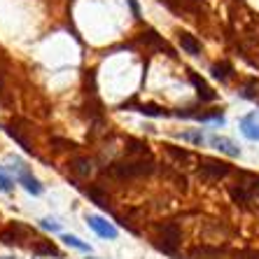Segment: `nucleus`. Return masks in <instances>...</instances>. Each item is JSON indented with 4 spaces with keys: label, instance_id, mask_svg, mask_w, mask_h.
I'll return each instance as SVG.
<instances>
[{
    "label": "nucleus",
    "instance_id": "nucleus-1",
    "mask_svg": "<svg viewBox=\"0 0 259 259\" xmlns=\"http://www.w3.org/2000/svg\"><path fill=\"white\" fill-rule=\"evenodd\" d=\"M182 241V229L178 222H166L157 227V238H154V247L163 254H178V247Z\"/></svg>",
    "mask_w": 259,
    "mask_h": 259
},
{
    "label": "nucleus",
    "instance_id": "nucleus-2",
    "mask_svg": "<svg viewBox=\"0 0 259 259\" xmlns=\"http://www.w3.org/2000/svg\"><path fill=\"white\" fill-rule=\"evenodd\" d=\"M154 170L152 166V159L145 161V157L133 159V161H121V163H112L110 166V173L115 178H138V175H147Z\"/></svg>",
    "mask_w": 259,
    "mask_h": 259
},
{
    "label": "nucleus",
    "instance_id": "nucleus-3",
    "mask_svg": "<svg viewBox=\"0 0 259 259\" xmlns=\"http://www.w3.org/2000/svg\"><path fill=\"white\" fill-rule=\"evenodd\" d=\"M196 173H199V178H203L205 182H217V180H222V178H227V175L231 173V166L227 161H220V159L203 157L199 161Z\"/></svg>",
    "mask_w": 259,
    "mask_h": 259
},
{
    "label": "nucleus",
    "instance_id": "nucleus-4",
    "mask_svg": "<svg viewBox=\"0 0 259 259\" xmlns=\"http://www.w3.org/2000/svg\"><path fill=\"white\" fill-rule=\"evenodd\" d=\"M87 224H89L91 229L96 231L101 238H110V241H115L119 231H117L115 224H110L105 217H98V215H87Z\"/></svg>",
    "mask_w": 259,
    "mask_h": 259
},
{
    "label": "nucleus",
    "instance_id": "nucleus-5",
    "mask_svg": "<svg viewBox=\"0 0 259 259\" xmlns=\"http://www.w3.org/2000/svg\"><path fill=\"white\" fill-rule=\"evenodd\" d=\"M17 166H19V168H17V180L26 187V192H30V194H35V196H40V194L45 192V187L40 185V180H37V178L30 173V170L21 168V163H17Z\"/></svg>",
    "mask_w": 259,
    "mask_h": 259
},
{
    "label": "nucleus",
    "instance_id": "nucleus-6",
    "mask_svg": "<svg viewBox=\"0 0 259 259\" xmlns=\"http://www.w3.org/2000/svg\"><path fill=\"white\" fill-rule=\"evenodd\" d=\"M26 234H28V227L14 222L12 227H7V229L0 231V243H5V245H19V243H21V236H26Z\"/></svg>",
    "mask_w": 259,
    "mask_h": 259
},
{
    "label": "nucleus",
    "instance_id": "nucleus-7",
    "mask_svg": "<svg viewBox=\"0 0 259 259\" xmlns=\"http://www.w3.org/2000/svg\"><path fill=\"white\" fill-rule=\"evenodd\" d=\"M210 145H212V147H217L220 152H224L227 157H241V147H238L234 140L224 138V136H212Z\"/></svg>",
    "mask_w": 259,
    "mask_h": 259
},
{
    "label": "nucleus",
    "instance_id": "nucleus-8",
    "mask_svg": "<svg viewBox=\"0 0 259 259\" xmlns=\"http://www.w3.org/2000/svg\"><path fill=\"white\" fill-rule=\"evenodd\" d=\"M241 131L245 138L250 140H259V115L252 112V115H247L241 119Z\"/></svg>",
    "mask_w": 259,
    "mask_h": 259
},
{
    "label": "nucleus",
    "instance_id": "nucleus-9",
    "mask_svg": "<svg viewBox=\"0 0 259 259\" xmlns=\"http://www.w3.org/2000/svg\"><path fill=\"white\" fill-rule=\"evenodd\" d=\"M189 79H192V84L196 87V91H199V98L201 101H205V103H212L217 98V94L210 89V87L205 84V79H201L196 72H189Z\"/></svg>",
    "mask_w": 259,
    "mask_h": 259
},
{
    "label": "nucleus",
    "instance_id": "nucleus-10",
    "mask_svg": "<svg viewBox=\"0 0 259 259\" xmlns=\"http://www.w3.org/2000/svg\"><path fill=\"white\" fill-rule=\"evenodd\" d=\"M178 42H180V47L192 56H201V52H203L201 42L194 35H189V33H180V35H178Z\"/></svg>",
    "mask_w": 259,
    "mask_h": 259
},
{
    "label": "nucleus",
    "instance_id": "nucleus-11",
    "mask_svg": "<svg viewBox=\"0 0 259 259\" xmlns=\"http://www.w3.org/2000/svg\"><path fill=\"white\" fill-rule=\"evenodd\" d=\"M224 250H220V247H212V245H199L194 247L192 252H189L187 259H220L222 257Z\"/></svg>",
    "mask_w": 259,
    "mask_h": 259
},
{
    "label": "nucleus",
    "instance_id": "nucleus-12",
    "mask_svg": "<svg viewBox=\"0 0 259 259\" xmlns=\"http://www.w3.org/2000/svg\"><path fill=\"white\" fill-rule=\"evenodd\" d=\"M70 173L72 175H77V178H89L91 175V161L87 157H75L70 159Z\"/></svg>",
    "mask_w": 259,
    "mask_h": 259
},
{
    "label": "nucleus",
    "instance_id": "nucleus-13",
    "mask_svg": "<svg viewBox=\"0 0 259 259\" xmlns=\"http://www.w3.org/2000/svg\"><path fill=\"white\" fill-rule=\"evenodd\" d=\"M33 252L40 254V257H61L59 247L54 245L52 241H37L35 238V245H33Z\"/></svg>",
    "mask_w": 259,
    "mask_h": 259
},
{
    "label": "nucleus",
    "instance_id": "nucleus-14",
    "mask_svg": "<svg viewBox=\"0 0 259 259\" xmlns=\"http://www.w3.org/2000/svg\"><path fill=\"white\" fill-rule=\"evenodd\" d=\"M231 75H234V66H231L229 61H220L212 66V77L220 79V82H229Z\"/></svg>",
    "mask_w": 259,
    "mask_h": 259
},
{
    "label": "nucleus",
    "instance_id": "nucleus-15",
    "mask_svg": "<svg viewBox=\"0 0 259 259\" xmlns=\"http://www.w3.org/2000/svg\"><path fill=\"white\" fill-rule=\"evenodd\" d=\"M140 42L150 45V47H157V49H161V52H168V54H170V49H168V45H166V40H161V35H157L154 30H145L143 37H140Z\"/></svg>",
    "mask_w": 259,
    "mask_h": 259
},
{
    "label": "nucleus",
    "instance_id": "nucleus-16",
    "mask_svg": "<svg viewBox=\"0 0 259 259\" xmlns=\"http://www.w3.org/2000/svg\"><path fill=\"white\" fill-rule=\"evenodd\" d=\"M84 194H87V196H89V199L94 201L96 205H101L103 210H108V208H110V199H108V194L103 192L101 187H96V185H94V187H89Z\"/></svg>",
    "mask_w": 259,
    "mask_h": 259
},
{
    "label": "nucleus",
    "instance_id": "nucleus-17",
    "mask_svg": "<svg viewBox=\"0 0 259 259\" xmlns=\"http://www.w3.org/2000/svg\"><path fill=\"white\" fill-rule=\"evenodd\" d=\"M61 241L66 243L68 247H72V250H79V252H87V254L91 252V245H89V243H84L82 238H79V236H75V234H63V236H61Z\"/></svg>",
    "mask_w": 259,
    "mask_h": 259
},
{
    "label": "nucleus",
    "instance_id": "nucleus-18",
    "mask_svg": "<svg viewBox=\"0 0 259 259\" xmlns=\"http://www.w3.org/2000/svg\"><path fill=\"white\" fill-rule=\"evenodd\" d=\"M138 112H143V115H152V117H166V115H168V110H166V108H159V105H154V103H145V105H138Z\"/></svg>",
    "mask_w": 259,
    "mask_h": 259
},
{
    "label": "nucleus",
    "instance_id": "nucleus-19",
    "mask_svg": "<svg viewBox=\"0 0 259 259\" xmlns=\"http://www.w3.org/2000/svg\"><path fill=\"white\" fill-rule=\"evenodd\" d=\"M178 138L180 140H187V143H192V145H203L205 143V136L201 133V128L199 131H185V133H178Z\"/></svg>",
    "mask_w": 259,
    "mask_h": 259
},
{
    "label": "nucleus",
    "instance_id": "nucleus-20",
    "mask_svg": "<svg viewBox=\"0 0 259 259\" xmlns=\"http://www.w3.org/2000/svg\"><path fill=\"white\" fill-rule=\"evenodd\" d=\"M166 152H168L170 157L178 159V161H189V159H192V154H189L187 150H178V147H173V145H168V147H166Z\"/></svg>",
    "mask_w": 259,
    "mask_h": 259
},
{
    "label": "nucleus",
    "instance_id": "nucleus-21",
    "mask_svg": "<svg viewBox=\"0 0 259 259\" xmlns=\"http://www.w3.org/2000/svg\"><path fill=\"white\" fill-rule=\"evenodd\" d=\"M170 5H175L178 10H185V12H194V7L199 0H168Z\"/></svg>",
    "mask_w": 259,
    "mask_h": 259
},
{
    "label": "nucleus",
    "instance_id": "nucleus-22",
    "mask_svg": "<svg viewBox=\"0 0 259 259\" xmlns=\"http://www.w3.org/2000/svg\"><path fill=\"white\" fill-rule=\"evenodd\" d=\"M40 227H42V229H49V231H59L61 222L54 220V217H45V220H40Z\"/></svg>",
    "mask_w": 259,
    "mask_h": 259
},
{
    "label": "nucleus",
    "instance_id": "nucleus-23",
    "mask_svg": "<svg viewBox=\"0 0 259 259\" xmlns=\"http://www.w3.org/2000/svg\"><path fill=\"white\" fill-rule=\"evenodd\" d=\"M12 189V180L5 178V175H0V192H10Z\"/></svg>",
    "mask_w": 259,
    "mask_h": 259
},
{
    "label": "nucleus",
    "instance_id": "nucleus-24",
    "mask_svg": "<svg viewBox=\"0 0 259 259\" xmlns=\"http://www.w3.org/2000/svg\"><path fill=\"white\" fill-rule=\"evenodd\" d=\"M128 5H131V10H133V17H140V7H138V3L136 0H126Z\"/></svg>",
    "mask_w": 259,
    "mask_h": 259
},
{
    "label": "nucleus",
    "instance_id": "nucleus-25",
    "mask_svg": "<svg viewBox=\"0 0 259 259\" xmlns=\"http://www.w3.org/2000/svg\"><path fill=\"white\" fill-rule=\"evenodd\" d=\"M0 259H14V257H0Z\"/></svg>",
    "mask_w": 259,
    "mask_h": 259
},
{
    "label": "nucleus",
    "instance_id": "nucleus-26",
    "mask_svg": "<svg viewBox=\"0 0 259 259\" xmlns=\"http://www.w3.org/2000/svg\"><path fill=\"white\" fill-rule=\"evenodd\" d=\"M87 259H96V257H87Z\"/></svg>",
    "mask_w": 259,
    "mask_h": 259
}]
</instances>
